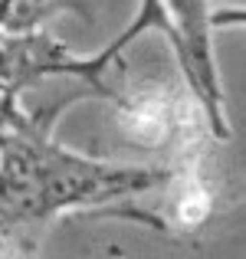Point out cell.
Instances as JSON below:
<instances>
[{"mask_svg":"<svg viewBox=\"0 0 246 259\" xmlns=\"http://www.w3.org/2000/svg\"><path fill=\"white\" fill-rule=\"evenodd\" d=\"M72 99L66 95L56 108L23 115L17 95L0 92V236L30 249L63 210L102 207L174 181L171 167H115L50 141V125Z\"/></svg>","mask_w":246,"mask_h":259,"instance_id":"cell-1","label":"cell"}]
</instances>
